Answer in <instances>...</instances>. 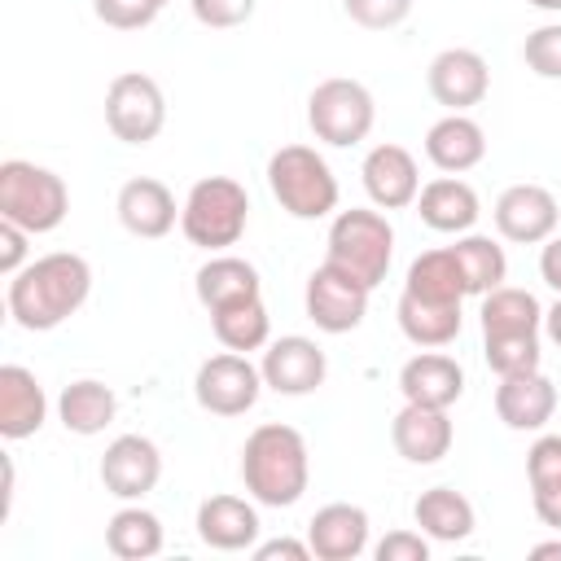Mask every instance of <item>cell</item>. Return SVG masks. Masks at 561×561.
<instances>
[{
  "label": "cell",
  "instance_id": "6da1fadb",
  "mask_svg": "<svg viewBox=\"0 0 561 561\" xmlns=\"http://www.w3.org/2000/svg\"><path fill=\"white\" fill-rule=\"evenodd\" d=\"M92 294V267L83 254L57 250L31 259L18 276H9V316L26 333H48L66 324Z\"/></svg>",
  "mask_w": 561,
  "mask_h": 561
},
{
  "label": "cell",
  "instance_id": "7a4b0ae2",
  "mask_svg": "<svg viewBox=\"0 0 561 561\" xmlns=\"http://www.w3.org/2000/svg\"><path fill=\"white\" fill-rule=\"evenodd\" d=\"M241 482H245L254 504H267V508L298 504L307 482H311L307 438L280 421L259 425L241 447Z\"/></svg>",
  "mask_w": 561,
  "mask_h": 561
},
{
  "label": "cell",
  "instance_id": "3957f363",
  "mask_svg": "<svg viewBox=\"0 0 561 561\" xmlns=\"http://www.w3.org/2000/svg\"><path fill=\"white\" fill-rule=\"evenodd\" d=\"M245 224H250V193L232 175L197 180L180 206V232L188 237V245H202V250L237 245Z\"/></svg>",
  "mask_w": 561,
  "mask_h": 561
},
{
  "label": "cell",
  "instance_id": "277c9868",
  "mask_svg": "<svg viewBox=\"0 0 561 561\" xmlns=\"http://www.w3.org/2000/svg\"><path fill=\"white\" fill-rule=\"evenodd\" d=\"M70 210V188L57 171L35 167L26 158L0 162V219H13L31 237L61 228Z\"/></svg>",
  "mask_w": 561,
  "mask_h": 561
},
{
  "label": "cell",
  "instance_id": "5b68a950",
  "mask_svg": "<svg viewBox=\"0 0 561 561\" xmlns=\"http://www.w3.org/2000/svg\"><path fill=\"white\" fill-rule=\"evenodd\" d=\"M267 188L294 219H324L337 210V175L311 145H280L267 158Z\"/></svg>",
  "mask_w": 561,
  "mask_h": 561
},
{
  "label": "cell",
  "instance_id": "8992f818",
  "mask_svg": "<svg viewBox=\"0 0 561 561\" xmlns=\"http://www.w3.org/2000/svg\"><path fill=\"white\" fill-rule=\"evenodd\" d=\"M394 259V228L381 210L368 206H351L329 224V254L324 263L351 272L355 280H364L368 289H377L390 272Z\"/></svg>",
  "mask_w": 561,
  "mask_h": 561
},
{
  "label": "cell",
  "instance_id": "52a82bcc",
  "mask_svg": "<svg viewBox=\"0 0 561 561\" xmlns=\"http://www.w3.org/2000/svg\"><path fill=\"white\" fill-rule=\"evenodd\" d=\"M377 123V101L359 79H324L307 96V127L333 149L359 145Z\"/></svg>",
  "mask_w": 561,
  "mask_h": 561
},
{
  "label": "cell",
  "instance_id": "ba28073f",
  "mask_svg": "<svg viewBox=\"0 0 561 561\" xmlns=\"http://www.w3.org/2000/svg\"><path fill=\"white\" fill-rule=\"evenodd\" d=\"M167 123V96L158 79L140 70H123L105 88V127L123 145H149Z\"/></svg>",
  "mask_w": 561,
  "mask_h": 561
},
{
  "label": "cell",
  "instance_id": "9c48e42d",
  "mask_svg": "<svg viewBox=\"0 0 561 561\" xmlns=\"http://www.w3.org/2000/svg\"><path fill=\"white\" fill-rule=\"evenodd\" d=\"M263 390V373L241 355V351H224L202 359L197 377H193V399L202 412L210 416H241L259 403Z\"/></svg>",
  "mask_w": 561,
  "mask_h": 561
},
{
  "label": "cell",
  "instance_id": "30bf717a",
  "mask_svg": "<svg viewBox=\"0 0 561 561\" xmlns=\"http://www.w3.org/2000/svg\"><path fill=\"white\" fill-rule=\"evenodd\" d=\"M368 285L355 280L351 272L333 267V263H320L311 276H307V294H302V307H307V320L324 333H351L364 324L368 316Z\"/></svg>",
  "mask_w": 561,
  "mask_h": 561
},
{
  "label": "cell",
  "instance_id": "8fae6325",
  "mask_svg": "<svg viewBox=\"0 0 561 561\" xmlns=\"http://www.w3.org/2000/svg\"><path fill=\"white\" fill-rule=\"evenodd\" d=\"M491 215H495L500 237L504 241H517V245H539L561 224V206H557V197L543 184H508L495 197V210Z\"/></svg>",
  "mask_w": 561,
  "mask_h": 561
},
{
  "label": "cell",
  "instance_id": "7c38bea8",
  "mask_svg": "<svg viewBox=\"0 0 561 561\" xmlns=\"http://www.w3.org/2000/svg\"><path fill=\"white\" fill-rule=\"evenodd\" d=\"M162 478V451L145 434H118L101 456V486L118 500H140Z\"/></svg>",
  "mask_w": 561,
  "mask_h": 561
},
{
  "label": "cell",
  "instance_id": "4fadbf2b",
  "mask_svg": "<svg viewBox=\"0 0 561 561\" xmlns=\"http://www.w3.org/2000/svg\"><path fill=\"white\" fill-rule=\"evenodd\" d=\"M425 83L438 105H447L451 114H465L491 92V70H486V57L473 48H443L425 70Z\"/></svg>",
  "mask_w": 561,
  "mask_h": 561
},
{
  "label": "cell",
  "instance_id": "5bb4252c",
  "mask_svg": "<svg viewBox=\"0 0 561 561\" xmlns=\"http://www.w3.org/2000/svg\"><path fill=\"white\" fill-rule=\"evenodd\" d=\"M259 373H263V386H272L276 394H311L316 386H324L329 359L311 337L285 333V337L267 342Z\"/></svg>",
  "mask_w": 561,
  "mask_h": 561
},
{
  "label": "cell",
  "instance_id": "9a60e30c",
  "mask_svg": "<svg viewBox=\"0 0 561 561\" xmlns=\"http://www.w3.org/2000/svg\"><path fill=\"white\" fill-rule=\"evenodd\" d=\"M390 443L394 451L408 460V465H438L451 443H456V430H451V416L447 408H425V403H403L390 421Z\"/></svg>",
  "mask_w": 561,
  "mask_h": 561
},
{
  "label": "cell",
  "instance_id": "2e32d148",
  "mask_svg": "<svg viewBox=\"0 0 561 561\" xmlns=\"http://www.w3.org/2000/svg\"><path fill=\"white\" fill-rule=\"evenodd\" d=\"M359 175H364V188H368L377 210H403L421 193L416 158L403 145H373L364 167H359Z\"/></svg>",
  "mask_w": 561,
  "mask_h": 561
},
{
  "label": "cell",
  "instance_id": "e0dca14e",
  "mask_svg": "<svg viewBox=\"0 0 561 561\" xmlns=\"http://www.w3.org/2000/svg\"><path fill=\"white\" fill-rule=\"evenodd\" d=\"M114 210H118V224H123L131 237H140V241L167 237V232L175 228V215H180V210H175V193H171L162 180H153V175L127 180V184L118 188Z\"/></svg>",
  "mask_w": 561,
  "mask_h": 561
},
{
  "label": "cell",
  "instance_id": "ac0fdd59",
  "mask_svg": "<svg viewBox=\"0 0 561 561\" xmlns=\"http://www.w3.org/2000/svg\"><path fill=\"white\" fill-rule=\"evenodd\" d=\"M197 539L215 552H245L259 543V508L241 495H206L197 504Z\"/></svg>",
  "mask_w": 561,
  "mask_h": 561
},
{
  "label": "cell",
  "instance_id": "d6986e66",
  "mask_svg": "<svg viewBox=\"0 0 561 561\" xmlns=\"http://www.w3.org/2000/svg\"><path fill=\"white\" fill-rule=\"evenodd\" d=\"M552 412H557V386L539 368L500 377V386H495V416L508 430H517V434L543 430L552 421Z\"/></svg>",
  "mask_w": 561,
  "mask_h": 561
},
{
  "label": "cell",
  "instance_id": "ffe728a7",
  "mask_svg": "<svg viewBox=\"0 0 561 561\" xmlns=\"http://www.w3.org/2000/svg\"><path fill=\"white\" fill-rule=\"evenodd\" d=\"M307 543L311 557L320 561H355L368 548V513L359 504H324L307 522Z\"/></svg>",
  "mask_w": 561,
  "mask_h": 561
},
{
  "label": "cell",
  "instance_id": "44dd1931",
  "mask_svg": "<svg viewBox=\"0 0 561 561\" xmlns=\"http://www.w3.org/2000/svg\"><path fill=\"white\" fill-rule=\"evenodd\" d=\"M399 390L408 403L451 408L465 394V368L443 351H421L399 368Z\"/></svg>",
  "mask_w": 561,
  "mask_h": 561
},
{
  "label": "cell",
  "instance_id": "7402d4cb",
  "mask_svg": "<svg viewBox=\"0 0 561 561\" xmlns=\"http://www.w3.org/2000/svg\"><path fill=\"white\" fill-rule=\"evenodd\" d=\"M44 416H48V399H44L39 377L22 364H4L0 368V434L9 443L31 438L39 434Z\"/></svg>",
  "mask_w": 561,
  "mask_h": 561
},
{
  "label": "cell",
  "instance_id": "603a6c76",
  "mask_svg": "<svg viewBox=\"0 0 561 561\" xmlns=\"http://www.w3.org/2000/svg\"><path fill=\"white\" fill-rule=\"evenodd\" d=\"M416 215H421L425 228L460 237V232H469V228L478 224L482 206H478L473 184H465V180H456V175H438V180H430V184L416 193Z\"/></svg>",
  "mask_w": 561,
  "mask_h": 561
},
{
  "label": "cell",
  "instance_id": "cb8c5ba5",
  "mask_svg": "<svg viewBox=\"0 0 561 561\" xmlns=\"http://www.w3.org/2000/svg\"><path fill=\"white\" fill-rule=\"evenodd\" d=\"M425 158L447 171V175H460V171H473L482 158H486V131L469 118V114H443L430 131H425Z\"/></svg>",
  "mask_w": 561,
  "mask_h": 561
},
{
  "label": "cell",
  "instance_id": "d4e9b609",
  "mask_svg": "<svg viewBox=\"0 0 561 561\" xmlns=\"http://www.w3.org/2000/svg\"><path fill=\"white\" fill-rule=\"evenodd\" d=\"M193 285H197V302L206 311H224V307H237V302H250V298L263 294L254 263H245L237 254H210L197 267V280Z\"/></svg>",
  "mask_w": 561,
  "mask_h": 561
},
{
  "label": "cell",
  "instance_id": "484cf974",
  "mask_svg": "<svg viewBox=\"0 0 561 561\" xmlns=\"http://www.w3.org/2000/svg\"><path fill=\"white\" fill-rule=\"evenodd\" d=\"M399 329L412 346H447L460 337V302H434V298H421V294H399Z\"/></svg>",
  "mask_w": 561,
  "mask_h": 561
},
{
  "label": "cell",
  "instance_id": "4316f807",
  "mask_svg": "<svg viewBox=\"0 0 561 561\" xmlns=\"http://www.w3.org/2000/svg\"><path fill=\"white\" fill-rule=\"evenodd\" d=\"M114 412H118V399H114V390H110L105 381H96V377H79V381H70V386L57 394V416H61V425H66L70 434H79V438L101 434V430L114 421Z\"/></svg>",
  "mask_w": 561,
  "mask_h": 561
},
{
  "label": "cell",
  "instance_id": "83f0119b",
  "mask_svg": "<svg viewBox=\"0 0 561 561\" xmlns=\"http://www.w3.org/2000/svg\"><path fill=\"white\" fill-rule=\"evenodd\" d=\"M412 522L421 526V535H430L438 543H460L473 535V504L451 486H430L416 495Z\"/></svg>",
  "mask_w": 561,
  "mask_h": 561
},
{
  "label": "cell",
  "instance_id": "f1b7e54d",
  "mask_svg": "<svg viewBox=\"0 0 561 561\" xmlns=\"http://www.w3.org/2000/svg\"><path fill=\"white\" fill-rule=\"evenodd\" d=\"M403 289L408 294H421V298H434V302H465L469 298V285H465V272H460L451 245L416 254L412 267H408Z\"/></svg>",
  "mask_w": 561,
  "mask_h": 561
},
{
  "label": "cell",
  "instance_id": "f546056e",
  "mask_svg": "<svg viewBox=\"0 0 561 561\" xmlns=\"http://www.w3.org/2000/svg\"><path fill=\"white\" fill-rule=\"evenodd\" d=\"M543 329V307L530 289H513V285H495L491 294H482V337L495 333H539Z\"/></svg>",
  "mask_w": 561,
  "mask_h": 561
},
{
  "label": "cell",
  "instance_id": "4dcf8cb0",
  "mask_svg": "<svg viewBox=\"0 0 561 561\" xmlns=\"http://www.w3.org/2000/svg\"><path fill=\"white\" fill-rule=\"evenodd\" d=\"M105 548L114 557H123V561H149V557H158L162 552V522H158V513H149L140 504L118 508L110 517V526H105Z\"/></svg>",
  "mask_w": 561,
  "mask_h": 561
},
{
  "label": "cell",
  "instance_id": "1f68e13d",
  "mask_svg": "<svg viewBox=\"0 0 561 561\" xmlns=\"http://www.w3.org/2000/svg\"><path fill=\"white\" fill-rule=\"evenodd\" d=\"M210 329L219 337L224 351H259L272 342V316L263 307V298H250V302H237V307H224V311H210Z\"/></svg>",
  "mask_w": 561,
  "mask_h": 561
},
{
  "label": "cell",
  "instance_id": "d6a6232c",
  "mask_svg": "<svg viewBox=\"0 0 561 561\" xmlns=\"http://www.w3.org/2000/svg\"><path fill=\"white\" fill-rule=\"evenodd\" d=\"M451 254H456V263L465 272L469 294H478V298L491 294L495 285H504V276H508L504 245L491 241V237H482V232H460V241L451 245Z\"/></svg>",
  "mask_w": 561,
  "mask_h": 561
},
{
  "label": "cell",
  "instance_id": "836d02e7",
  "mask_svg": "<svg viewBox=\"0 0 561 561\" xmlns=\"http://www.w3.org/2000/svg\"><path fill=\"white\" fill-rule=\"evenodd\" d=\"M539 355H543L539 351V333H495V337H482V359L500 377L539 368Z\"/></svg>",
  "mask_w": 561,
  "mask_h": 561
},
{
  "label": "cell",
  "instance_id": "e575fe53",
  "mask_svg": "<svg viewBox=\"0 0 561 561\" xmlns=\"http://www.w3.org/2000/svg\"><path fill=\"white\" fill-rule=\"evenodd\" d=\"M522 61L526 70H535L539 79H561V22L535 26L522 44Z\"/></svg>",
  "mask_w": 561,
  "mask_h": 561
},
{
  "label": "cell",
  "instance_id": "d590c367",
  "mask_svg": "<svg viewBox=\"0 0 561 561\" xmlns=\"http://www.w3.org/2000/svg\"><path fill=\"white\" fill-rule=\"evenodd\" d=\"M342 9L364 31H390L412 13V0H342Z\"/></svg>",
  "mask_w": 561,
  "mask_h": 561
},
{
  "label": "cell",
  "instance_id": "8d00e7d4",
  "mask_svg": "<svg viewBox=\"0 0 561 561\" xmlns=\"http://www.w3.org/2000/svg\"><path fill=\"white\" fill-rule=\"evenodd\" d=\"M92 13H96L105 26H114V31H140V26H149L162 9L149 4V0H92Z\"/></svg>",
  "mask_w": 561,
  "mask_h": 561
},
{
  "label": "cell",
  "instance_id": "74e56055",
  "mask_svg": "<svg viewBox=\"0 0 561 561\" xmlns=\"http://www.w3.org/2000/svg\"><path fill=\"white\" fill-rule=\"evenodd\" d=\"M188 4H193V18L210 31H232L254 18V0H188Z\"/></svg>",
  "mask_w": 561,
  "mask_h": 561
},
{
  "label": "cell",
  "instance_id": "f35d334b",
  "mask_svg": "<svg viewBox=\"0 0 561 561\" xmlns=\"http://www.w3.org/2000/svg\"><path fill=\"white\" fill-rule=\"evenodd\" d=\"M526 478H530V486L561 478V434H539L530 443V451H526Z\"/></svg>",
  "mask_w": 561,
  "mask_h": 561
},
{
  "label": "cell",
  "instance_id": "ab89813d",
  "mask_svg": "<svg viewBox=\"0 0 561 561\" xmlns=\"http://www.w3.org/2000/svg\"><path fill=\"white\" fill-rule=\"evenodd\" d=\"M373 552H377V561H425L430 557V535H421V530H390Z\"/></svg>",
  "mask_w": 561,
  "mask_h": 561
},
{
  "label": "cell",
  "instance_id": "60d3db41",
  "mask_svg": "<svg viewBox=\"0 0 561 561\" xmlns=\"http://www.w3.org/2000/svg\"><path fill=\"white\" fill-rule=\"evenodd\" d=\"M26 228H18L13 219H0V272L18 276L26 267Z\"/></svg>",
  "mask_w": 561,
  "mask_h": 561
},
{
  "label": "cell",
  "instance_id": "b9f144b4",
  "mask_svg": "<svg viewBox=\"0 0 561 561\" xmlns=\"http://www.w3.org/2000/svg\"><path fill=\"white\" fill-rule=\"evenodd\" d=\"M530 500H535L539 522L552 526V530H561V478H552V482H535V486H530Z\"/></svg>",
  "mask_w": 561,
  "mask_h": 561
},
{
  "label": "cell",
  "instance_id": "7bdbcfd3",
  "mask_svg": "<svg viewBox=\"0 0 561 561\" xmlns=\"http://www.w3.org/2000/svg\"><path fill=\"white\" fill-rule=\"evenodd\" d=\"M254 557H259V561H276V557H285V561H307V557H311V543H307V539H267V543H254Z\"/></svg>",
  "mask_w": 561,
  "mask_h": 561
},
{
  "label": "cell",
  "instance_id": "ee69618b",
  "mask_svg": "<svg viewBox=\"0 0 561 561\" xmlns=\"http://www.w3.org/2000/svg\"><path fill=\"white\" fill-rule=\"evenodd\" d=\"M539 276L548 280V289H557V294H561V237H557V232L543 241V254H539Z\"/></svg>",
  "mask_w": 561,
  "mask_h": 561
},
{
  "label": "cell",
  "instance_id": "f6af8a7d",
  "mask_svg": "<svg viewBox=\"0 0 561 561\" xmlns=\"http://www.w3.org/2000/svg\"><path fill=\"white\" fill-rule=\"evenodd\" d=\"M543 333H548V337L561 346V294H557V302L543 311Z\"/></svg>",
  "mask_w": 561,
  "mask_h": 561
},
{
  "label": "cell",
  "instance_id": "bcb514c9",
  "mask_svg": "<svg viewBox=\"0 0 561 561\" xmlns=\"http://www.w3.org/2000/svg\"><path fill=\"white\" fill-rule=\"evenodd\" d=\"M530 557H535V561H543V557H561V539H548V543H535V548H530Z\"/></svg>",
  "mask_w": 561,
  "mask_h": 561
},
{
  "label": "cell",
  "instance_id": "7dc6e473",
  "mask_svg": "<svg viewBox=\"0 0 561 561\" xmlns=\"http://www.w3.org/2000/svg\"><path fill=\"white\" fill-rule=\"evenodd\" d=\"M526 4H535V9H548V13H561V0H526Z\"/></svg>",
  "mask_w": 561,
  "mask_h": 561
},
{
  "label": "cell",
  "instance_id": "c3c4849f",
  "mask_svg": "<svg viewBox=\"0 0 561 561\" xmlns=\"http://www.w3.org/2000/svg\"><path fill=\"white\" fill-rule=\"evenodd\" d=\"M149 4H158V9H162V4H171V0H149Z\"/></svg>",
  "mask_w": 561,
  "mask_h": 561
}]
</instances>
